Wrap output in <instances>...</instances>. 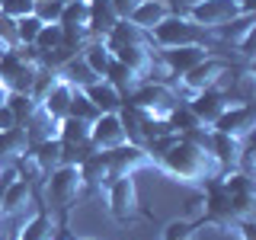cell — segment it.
Wrapping results in <instances>:
<instances>
[{
    "label": "cell",
    "mask_w": 256,
    "mask_h": 240,
    "mask_svg": "<svg viewBox=\"0 0 256 240\" xmlns=\"http://www.w3.org/2000/svg\"><path fill=\"white\" fill-rule=\"evenodd\" d=\"M58 122H61V118L48 116L42 106H36V109H32V116H29L20 128L26 132V141H29V148H32V144H38V141H52V138H58Z\"/></svg>",
    "instance_id": "e0dca14e"
},
{
    "label": "cell",
    "mask_w": 256,
    "mask_h": 240,
    "mask_svg": "<svg viewBox=\"0 0 256 240\" xmlns=\"http://www.w3.org/2000/svg\"><path fill=\"white\" fill-rule=\"evenodd\" d=\"M102 80H109V84L116 86L118 93H122V100H125V93L132 90V86H138V84H141V80L134 77L132 70H128L125 64L116 58V54H112V61H109V68H106V74H102Z\"/></svg>",
    "instance_id": "4316f807"
},
{
    "label": "cell",
    "mask_w": 256,
    "mask_h": 240,
    "mask_svg": "<svg viewBox=\"0 0 256 240\" xmlns=\"http://www.w3.org/2000/svg\"><path fill=\"white\" fill-rule=\"evenodd\" d=\"M0 45L10 52V48H20V38H16V20L13 16L0 13Z\"/></svg>",
    "instance_id": "d590c367"
},
{
    "label": "cell",
    "mask_w": 256,
    "mask_h": 240,
    "mask_svg": "<svg viewBox=\"0 0 256 240\" xmlns=\"http://www.w3.org/2000/svg\"><path fill=\"white\" fill-rule=\"evenodd\" d=\"M106 205H109V214L116 221H134L141 214V202H138V186H134V176H116L106 189Z\"/></svg>",
    "instance_id": "52a82bcc"
},
{
    "label": "cell",
    "mask_w": 256,
    "mask_h": 240,
    "mask_svg": "<svg viewBox=\"0 0 256 240\" xmlns=\"http://www.w3.org/2000/svg\"><path fill=\"white\" fill-rule=\"evenodd\" d=\"M109 166H112V180L116 176H134L138 170L144 166H154V157L148 154V148L144 144H118L116 150H109Z\"/></svg>",
    "instance_id": "4fadbf2b"
},
{
    "label": "cell",
    "mask_w": 256,
    "mask_h": 240,
    "mask_svg": "<svg viewBox=\"0 0 256 240\" xmlns=\"http://www.w3.org/2000/svg\"><path fill=\"white\" fill-rule=\"evenodd\" d=\"M68 116L84 118V122H93V118L100 116V109H96L93 102L86 100V93H84V90H74V96H70V106H68Z\"/></svg>",
    "instance_id": "4dcf8cb0"
},
{
    "label": "cell",
    "mask_w": 256,
    "mask_h": 240,
    "mask_svg": "<svg viewBox=\"0 0 256 240\" xmlns=\"http://www.w3.org/2000/svg\"><path fill=\"white\" fill-rule=\"evenodd\" d=\"M61 29H77V32H90V0H64L61 10Z\"/></svg>",
    "instance_id": "603a6c76"
},
{
    "label": "cell",
    "mask_w": 256,
    "mask_h": 240,
    "mask_svg": "<svg viewBox=\"0 0 256 240\" xmlns=\"http://www.w3.org/2000/svg\"><path fill=\"white\" fill-rule=\"evenodd\" d=\"M58 224L48 214L45 205H36V214H29L26 221L16 228V240H58Z\"/></svg>",
    "instance_id": "2e32d148"
},
{
    "label": "cell",
    "mask_w": 256,
    "mask_h": 240,
    "mask_svg": "<svg viewBox=\"0 0 256 240\" xmlns=\"http://www.w3.org/2000/svg\"><path fill=\"white\" fill-rule=\"evenodd\" d=\"M42 26H45V22L38 20L36 13H29V16H20V20H16V38H20V45H32Z\"/></svg>",
    "instance_id": "1f68e13d"
},
{
    "label": "cell",
    "mask_w": 256,
    "mask_h": 240,
    "mask_svg": "<svg viewBox=\"0 0 256 240\" xmlns=\"http://www.w3.org/2000/svg\"><path fill=\"white\" fill-rule=\"evenodd\" d=\"M84 93H86V100H90L100 112H118V109H122V93H118L109 80H102V77L93 80L90 86H84Z\"/></svg>",
    "instance_id": "44dd1931"
},
{
    "label": "cell",
    "mask_w": 256,
    "mask_h": 240,
    "mask_svg": "<svg viewBox=\"0 0 256 240\" xmlns=\"http://www.w3.org/2000/svg\"><path fill=\"white\" fill-rule=\"evenodd\" d=\"M122 102L132 106V109H138V112H148V116L166 118V112H170L173 106H180L182 96H180L173 80H141L138 86H132V90L125 93Z\"/></svg>",
    "instance_id": "3957f363"
},
{
    "label": "cell",
    "mask_w": 256,
    "mask_h": 240,
    "mask_svg": "<svg viewBox=\"0 0 256 240\" xmlns=\"http://www.w3.org/2000/svg\"><path fill=\"white\" fill-rule=\"evenodd\" d=\"M6 106H10L13 109V116H16V122H26V118L32 116V109H36L38 106V102L36 100H32V96L29 93H10V96H6Z\"/></svg>",
    "instance_id": "d6a6232c"
},
{
    "label": "cell",
    "mask_w": 256,
    "mask_h": 240,
    "mask_svg": "<svg viewBox=\"0 0 256 240\" xmlns=\"http://www.w3.org/2000/svg\"><path fill=\"white\" fill-rule=\"evenodd\" d=\"M38 74V52L32 45H20L4 52L0 58V84L10 93H29L32 96V84Z\"/></svg>",
    "instance_id": "277c9868"
},
{
    "label": "cell",
    "mask_w": 256,
    "mask_h": 240,
    "mask_svg": "<svg viewBox=\"0 0 256 240\" xmlns=\"http://www.w3.org/2000/svg\"><path fill=\"white\" fill-rule=\"evenodd\" d=\"M182 13H186L192 22H198V26H205L208 32H212V29L224 26L228 20H234V16L240 13V6L234 4V0H192Z\"/></svg>",
    "instance_id": "30bf717a"
},
{
    "label": "cell",
    "mask_w": 256,
    "mask_h": 240,
    "mask_svg": "<svg viewBox=\"0 0 256 240\" xmlns=\"http://www.w3.org/2000/svg\"><path fill=\"white\" fill-rule=\"evenodd\" d=\"M58 77H61V80H68L74 90H84V86H90V84H93V80H100L90 68H86V61L80 58V54H74V58L64 64V68L58 70Z\"/></svg>",
    "instance_id": "d4e9b609"
},
{
    "label": "cell",
    "mask_w": 256,
    "mask_h": 240,
    "mask_svg": "<svg viewBox=\"0 0 256 240\" xmlns=\"http://www.w3.org/2000/svg\"><path fill=\"white\" fill-rule=\"evenodd\" d=\"M125 125L118 118V112H100L90 122V144L96 150H116L118 144H125Z\"/></svg>",
    "instance_id": "7c38bea8"
},
{
    "label": "cell",
    "mask_w": 256,
    "mask_h": 240,
    "mask_svg": "<svg viewBox=\"0 0 256 240\" xmlns=\"http://www.w3.org/2000/svg\"><path fill=\"white\" fill-rule=\"evenodd\" d=\"M4 240H16V234H10V237H4Z\"/></svg>",
    "instance_id": "60d3db41"
},
{
    "label": "cell",
    "mask_w": 256,
    "mask_h": 240,
    "mask_svg": "<svg viewBox=\"0 0 256 240\" xmlns=\"http://www.w3.org/2000/svg\"><path fill=\"white\" fill-rule=\"evenodd\" d=\"M64 240H93V237H70V234H64Z\"/></svg>",
    "instance_id": "ab89813d"
},
{
    "label": "cell",
    "mask_w": 256,
    "mask_h": 240,
    "mask_svg": "<svg viewBox=\"0 0 256 240\" xmlns=\"http://www.w3.org/2000/svg\"><path fill=\"white\" fill-rule=\"evenodd\" d=\"M61 10H64V0H36V13L42 22H61Z\"/></svg>",
    "instance_id": "836d02e7"
},
{
    "label": "cell",
    "mask_w": 256,
    "mask_h": 240,
    "mask_svg": "<svg viewBox=\"0 0 256 240\" xmlns=\"http://www.w3.org/2000/svg\"><path fill=\"white\" fill-rule=\"evenodd\" d=\"M122 20V16L116 13V6H112V0H90V36L93 38H106L109 29L116 26V22Z\"/></svg>",
    "instance_id": "ffe728a7"
},
{
    "label": "cell",
    "mask_w": 256,
    "mask_h": 240,
    "mask_svg": "<svg viewBox=\"0 0 256 240\" xmlns=\"http://www.w3.org/2000/svg\"><path fill=\"white\" fill-rule=\"evenodd\" d=\"M212 52V45H180V48H157V61L166 74L182 77L189 68H196L198 61H205Z\"/></svg>",
    "instance_id": "8fae6325"
},
{
    "label": "cell",
    "mask_w": 256,
    "mask_h": 240,
    "mask_svg": "<svg viewBox=\"0 0 256 240\" xmlns=\"http://www.w3.org/2000/svg\"><path fill=\"white\" fill-rule=\"evenodd\" d=\"M166 125H170L176 134H192V132H198V128H202V122H198V118L192 116V109L186 106V100L166 112Z\"/></svg>",
    "instance_id": "83f0119b"
},
{
    "label": "cell",
    "mask_w": 256,
    "mask_h": 240,
    "mask_svg": "<svg viewBox=\"0 0 256 240\" xmlns=\"http://www.w3.org/2000/svg\"><path fill=\"white\" fill-rule=\"evenodd\" d=\"M240 6V13H256V0H234Z\"/></svg>",
    "instance_id": "74e56055"
},
{
    "label": "cell",
    "mask_w": 256,
    "mask_h": 240,
    "mask_svg": "<svg viewBox=\"0 0 256 240\" xmlns=\"http://www.w3.org/2000/svg\"><path fill=\"white\" fill-rule=\"evenodd\" d=\"M234 70H237V68H230V61L218 58V54H208L205 61H198L196 68H189L182 77H173V84H176V90H180L182 100H189L192 93L212 90V86H218V90H221Z\"/></svg>",
    "instance_id": "5b68a950"
},
{
    "label": "cell",
    "mask_w": 256,
    "mask_h": 240,
    "mask_svg": "<svg viewBox=\"0 0 256 240\" xmlns=\"http://www.w3.org/2000/svg\"><path fill=\"white\" fill-rule=\"evenodd\" d=\"M154 166H160L170 180L186 182V186H202L212 176H221L218 160L205 148V128H198V132H192V134H180V138L157 157Z\"/></svg>",
    "instance_id": "6da1fadb"
},
{
    "label": "cell",
    "mask_w": 256,
    "mask_h": 240,
    "mask_svg": "<svg viewBox=\"0 0 256 240\" xmlns=\"http://www.w3.org/2000/svg\"><path fill=\"white\" fill-rule=\"evenodd\" d=\"M160 240H198V224L189 218H173V221H166Z\"/></svg>",
    "instance_id": "f1b7e54d"
},
{
    "label": "cell",
    "mask_w": 256,
    "mask_h": 240,
    "mask_svg": "<svg viewBox=\"0 0 256 240\" xmlns=\"http://www.w3.org/2000/svg\"><path fill=\"white\" fill-rule=\"evenodd\" d=\"M221 182L228 189L230 208H234L237 218H253L256 214V182L250 173H240V170H228L221 173Z\"/></svg>",
    "instance_id": "ba28073f"
},
{
    "label": "cell",
    "mask_w": 256,
    "mask_h": 240,
    "mask_svg": "<svg viewBox=\"0 0 256 240\" xmlns=\"http://www.w3.org/2000/svg\"><path fill=\"white\" fill-rule=\"evenodd\" d=\"M228 93L218 90V86H212V90H202V93H192L186 100V106L192 109V116L202 122V128H212L214 118L224 112V106H228Z\"/></svg>",
    "instance_id": "5bb4252c"
},
{
    "label": "cell",
    "mask_w": 256,
    "mask_h": 240,
    "mask_svg": "<svg viewBox=\"0 0 256 240\" xmlns=\"http://www.w3.org/2000/svg\"><path fill=\"white\" fill-rule=\"evenodd\" d=\"M80 58L86 61V68H90L96 77H102V74H106V68H109V61H112V52L106 48L102 38H90V42L80 48Z\"/></svg>",
    "instance_id": "cb8c5ba5"
},
{
    "label": "cell",
    "mask_w": 256,
    "mask_h": 240,
    "mask_svg": "<svg viewBox=\"0 0 256 240\" xmlns=\"http://www.w3.org/2000/svg\"><path fill=\"white\" fill-rule=\"evenodd\" d=\"M148 36H150V42H154V48H180V45H212L214 48L212 32L205 26H198V22H192L186 13L164 16Z\"/></svg>",
    "instance_id": "7a4b0ae2"
},
{
    "label": "cell",
    "mask_w": 256,
    "mask_h": 240,
    "mask_svg": "<svg viewBox=\"0 0 256 240\" xmlns=\"http://www.w3.org/2000/svg\"><path fill=\"white\" fill-rule=\"evenodd\" d=\"M80 176H84L86 192H102L112 182V166H109V150H93L80 164Z\"/></svg>",
    "instance_id": "9a60e30c"
},
{
    "label": "cell",
    "mask_w": 256,
    "mask_h": 240,
    "mask_svg": "<svg viewBox=\"0 0 256 240\" xmlns=\"http://www.w3.org/2000/svg\"><path fill=\"white\" fill-rule=\"evenodd\" d=\"M42 186H45V198H48V205L61 208V212H68V208L86 192L84 176H80V166H74V164H61V166H54V170L45 176Z\"/></svg>",
    "instance_id": "8992f818"
},
{
    "label": "cell",
    "mask_w": 256,
    "mask_h": 240,
    "mask_svg": "<svg viewBox=\"0 0 256 240\" xmlns=\"http://www.w3.org/2000/svg\"><path fill=\"white\" fill-rule=\"evenodd\" d=\"M0 170H4V166H0Z\"/></svg>",
    "instance_id": "b9f144b4"
},
{
    "label": "cell",
    "mask_w": 256,
    "mask_h": 240,
    "mask_svg": "<svg viewBox=\"0 0 256 240\" xmlns=\"http://www.w3.org/2000/svg\"><path fill=\"white\" fill-rule=\"evenodd\" d=\"M10 128H20V122H16L13 109L6 102H0V132H10Z\"/></svg>",
    "instance_id": "8d00e7d4"
},
{
    "label": "cell",
    "mask_w": 256,
    "mask_h": 240,
    "mask_svg": "<svg viewBox=\"0 0 256 240\" xmlns=\"http://www.w3.org/2000/svg\"><path fill=\"white\" fill-rule=\"evenodd\" d=\"M29 150L26 132L22 128H10V132H0V166L16 164V157H22Z\"/></svg>",
    "instance_id": "7402d4cb"
},
{
    "label": "cell",
    "mask_w": 256,
    "mask_h": 240,
    "mask_svg": "<svg viewBox=\"0 0 256 240\" xmlns=\"http://www.w3.org/2000/svg\"><path fill=\"white\" fill-rule=\"evenodd\" d=\"M32 10H36V0H0V13H4V16H13V20L29 16Z\"/></svg>",
    "instance_id": "e575fe53"
},
{
    "label": "cell",
    "mask_w": 256,
    "mask_h": 240,
    "mask_svg": "<svg viewBox=\"0 0 256 240\" xmlns=\"http://www.w3.org/2000/svg\"><path fill=\"white\" fill-rule=\"evenodd\" d=\"M102 42H106L109 52H118V48H128V45H154L148 32L138 29L134 22H128V20H118L116 26L109 29V36L102 38Z\"/></svg>",
    "instance_id": "d6986e66"
},
{
    "label": "cell",
    "mask_w": 256,
    "mask_h": 240,
    "mask_svg": "<svg viewBox=\"0 0 256 240\" xmlns=\"http://www.w3.org/2000/svg\"><path fill=\"white\" fill-rule=\"evenodd\" d=\"M170 13H173V6L166 4V0H138V4H134V10L128 13L125 20L134 22V26L144 29V32H150L160 20H164V16H170Z\"/></svg>",
    "instance_id": "ac0fdd59"
},
{
    "label": "cell",
    "mask_w": 256,
    "mask_h": 240,
    "mask_svg": "<svg viewBox=\"0 0 256 240\" xmlns=\"http://www.w3.org/2000/svg\"><path fill=\"white\" fill-rule=\"evenodd\" d=\"M58 45H64V29L58 26V22H45V26L38 29L36 42H32V48H36L38 54H42V52H52V48H58Z\"/></svg>",
    "instance_id": "f546056e"
},
{
    "label": "cell",
    "mask_w": 256,
    "mask_h": 240,
    "mask_svg": "<svg viewBox=\"0 0 256 240\" xmlns=\"http://www.w3.org/2000/svg\"><path fill=\"white\" fill-rule=\"evenodd\" d=\"M29 154L36 157V164L42 166V173L48 176L54 166H61V141H58V138L38 141V144H32V148H29Z\"/></svg>",
    "instance_id": "484cf974"
},
{
    "label": "cell",
    "mask_w": 256,
    "mask_h": 240,
    "mask_svg": "<svg viewBox=\"0 0 256 240\" xmlns=\"http://www.w3.org/2000/svg\"><path fill=\"white\" fill-rule=\"evenodd\" d=\"M6 96H10V90H6V86L0 84V102H6Z\"/></svg>",
    "instance_id": "f35d334b"
},
{
    "label": "cell",
    "mask_w": 256,
    "mask_h": 240,
    "mask_svg": "<svg viewBox=\"0 0 256 240\" xmlns=\"http://www.w3.org/2000/svg\"><path fill=\"white\" fill-rule=\"evenodd\" d=\"M212 128H214V132L230 134V138H237V141L253 138V128H256V109H253V102H228L224 112L214 118Z\"/></svg>",
    "instance_id": "9c48e42d"
}]
</instances>
